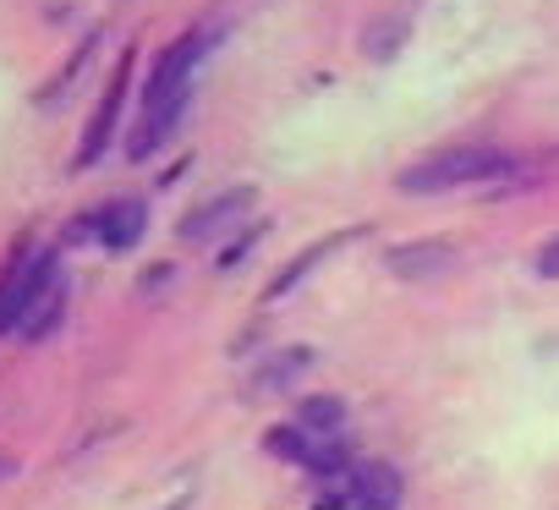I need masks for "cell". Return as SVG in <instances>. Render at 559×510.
<instances>
[{"label":"cell","instance_id":"12","mask_svg":"<svg viewBox=\"0 0 559 510\" xmlns=\"http://www.w3.org/2000/svg\"><path fill=\"white\" fill-rule=\"evenodd\" d=\"M330 247H335V241H319V247H308V252H297V259H292L286 270H280V281L269 286V297H286V292H292V286H297V281H302V275H308V270H313L319 259H324V252H330Z\"/></svg>","mask_w":559,"mask_h":510},{"label":"cell","instance_id":"9","mask_svg":"<svg viewBox=\"0 0 559 510\" xmlns=\"http://www.w3.org/2000/svg\"><path fill=\"white\" fill-rule=\"evenodd\" d=\"M341 417H346V406H341L335 395H313V401L297 406V428H308L313 439H330V434L341 428Z\"/></svg>","mask_w":559,"mask_h":510},{"label":"cell","instance_id":"5","mask_svg":"<svg viewBox=\"0 0 559 510\" xmlns=\"http://www.w3.org/2000/svg\"><path fill=\"white\" fill-rule=\"evenodd\" d=\"M143 225H148V203H143V198H110V203L94 214V236H99L110 252L138 247Z\"/></svg>","mask_w":559,"mask_h":510},{"label":"cell","instance_id":"6","mask_svg":"<svg viewBox=\"0 0 559 510\" xmlns=\"http://www.w3.org/2000/svg\"><path fill=\"white\" fill-rule=\"evenodd\" d=\"M390 270L401 275V281H433V275H444V270H455V241H406V247H395L390 252Z\"/></svg>","mask_w":559,"mask_h":510},{"label":"cell","instance_id":"10","mask_svg":"<svg viewBox=\"0 0 559 510\" xmlns=\"http://www.w3.org/2000/svg\"><path fill=\"white\" fill-rule=\"evenodd\" d=\"M308 363H313V352H302V346H292V352H274V357H263L258 384H263V390H286V384H292Z\"/></svg>","mask_w":559,"mask_h":510},{"label":"cell","instance_id":"14","mask_svg":"<svg viewBox=\"0 0 559 510\" xmlns=\"http://www.w3.org/2000/svg\"><path fill=\"white\" fill-rule=\"evenodd\" d=\"M537 275H548V281L559 275V236H554V241H548V247L537 252Z\"/></svg>","mask_w":559,"mask_h":510},{"label":"cell","instance_id":"7","mask_svg":"<svg viewBox=\"0 0 559 510\" xmlns=\"http://www.w3.org/2000/svg\"><path fill=\"white\" fill-rule=\"evenodd\" d=\"M247 203H252V187H230V192H214V198H209L203 209H192V214L181 220V236H187V241H209V236H214L219 225H230V220H236V214H241Z\"/></svg>","mask_w":559,"mask_h":510},{"label":"cell","instance_id":"13","mask_svg":"<svg viewBox=\"0 0 559 510\" xmlns=\"http://www.w3.org/2000/svg\"><path fill=\"white\" fill-rule=\"evenodd\" d=\"M258 236H269V225H252L247 236H236V241H230V247L219 252V270H225V264H241V259H247V247H252Z\"/></svg>","mask_w":559,"mask_h":510},{"label":"cell","instance_id":"3","mask_svg":"<svg viewBox=\"0 0 559 510\" xmlns=\"http://www.w3.org/2000/svg\"><path fill=\"white\" fill-rule=\"evenodd\" d=\"M209 45H214V34H181V39H170V45L154 56V72H148V83H143V116H154V110L187 99L192 67L203 61Z\"/></svg>","mask_w":559,"mask_h":510},{"label":"cell","instance_id":"2","mask_svg":"<svg viewBox=\"0 0 559 510\" xmlns=\"http://www.w3.org/2000/svg\"><path fill=\"white\" fill-rule=\"evenodd\" d=\"M61 286V247H28L17 241V252L0 270V330H12L28 319V308H39L50 292Z\"/></svg>","mask_w":559,"mask_h":510},{"label":"cell","instance_id":"4","mask_svg":"<svg viewBox=\"0 0 559 510\" xmlns=\"http://www.w3.org/2000/svg\"><path fill=\"white\" fill-rule=\"evenodd\" d=\"M132 50L116 61V72H110V83H105V99H99V110H94V121H88V132H83V143H78V170L83 165H94L99 154H105V143H110V132H116V121H121V105H127V83H132Z\"/></svg>","mask_w":559,"mask_h":510},{"label":"cell","instance_id":"8","mask_svg":"<svg viewBox=\"0 0 559 510\" xmlns=\"http://www.w3.org/2000/svg\"><path fill=\"white\" fill-rule=\"evenodd\" d=\"M352 494H357V505H368V510H395V505H401V483H395L390 466H379V461H362V466L352 472Z\"/></svg>","mask_w":559,"mask_h":510},{"label":"cell","instance_id":"1","mask_svg":"<svg viewBox=\"0 0 559 510\" xmlns=\"http://www.w3.org/2000/svg\"><path fill=\"white\" fill-rule=\"evenodd\" d=\"M515 159L499 154V149H439V154H423L412 159L395 187L401 192H450V187H477V181H493L504 176Z\"/></svg>","mask_w":559,"mask_h":510},{"label":"cell","instance_id":"11","mask_svg":"<svg viewBox=\"0 0 559 510\" xmlns=\"http://www.w3.org/2000/svg\"><path fill=\"white\" fill-rule=\"evenodd\" d=\"M263 444H269V455H286V461H297V466H308V461H313V450H319V439H313L308 428H297V423L274 428Z\"/></svg>","mask_w":559,"mask_h":510}]
</instances>
